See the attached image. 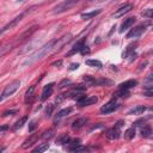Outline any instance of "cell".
Segmentation results:
<instances>
[{
  "instance_id": "obj_23",
  "label": "cell",
  "mask_w": 153,
  "mask_h": 153,
  "mask_svg": "<svg viewBox=\"0 0 153 153\" xmlns=\"http://www.w3.org/2000/svg\"><path fill=\"white\" fill-rule=\"evenodd\" d=\"M134 136H135V126L128 128V129L124 131V139H127V140H131Z\"/></svg>"
},
{
  "instance_id": "obj_9",
  "label": "cell",
  "mask_w": 153,
  "mask_h": 153,
  "mask_svg": "<svg viewBox=\"0 0 153 153\" xmlns=\"http://www.w3.org/2000/svg\"><path fill=\"white\" fill-rule=\"evenodd\" d=\"M71 38H72L71 33H66V35H63L61 38L55 39V43H54V50H55V49H60L62 45H65L67 42H69Z\"/></svg>"
},
{
  "instance_id": "obj_33",
  "label": "cell",
  "mask_w": 153,
  "mask_h": 153,
  "mask_svg": "<svg viewBox=\"0 0 153 153\" xmlns=\"http://www.w3.org/2000/svg\"><path fill=\"white\" fill-rule=\"evenodd\" d=\"M141 14H142V17H146V18L151 19V18H152V16H153V10H152V8H147V10H146V11H143Z\"/></svg>"
},
{
  "instance_id": "obj_37",
  "label": "cell",
  "mask_w": 153,
  "mask_h": 153,
  "mask_svg": "<svg viewBox=\"0 0 153 153\" xmlns=\"http://www.w3.org/2000/svg\"><path fill=\"white\" fill-rule=\"evenodd\" d=\"M143 96L152 97L153 96V88H143Z\"/></svg>"
},
{
  "instance_id": "obj_29",
  "label": "cell",
  "mask_w": 153,
  "mask_h": 153,
  "mask_svg": "<svg viewBox=\"0 0 153 153\" xmlns=\"http://www.w3.org/2000/svg\"><path fill=\"white\" fill-rule=\"evenodd\" d=\"M84 81L86 82V86H94L96 79H94L93 76H90V75H85V76H84Z\"/></svg>"
},
{
  "instance_id": "obj_27",
  "label": "cell",
  "mask_w": 153,
  "mask_h": 153,
  "mask_svg": "<svg viewBox=\"0 0 153 153\" xmlns=\"http://www.w3.org/2000/svg\"><path fill=\"white\" fill-rule=\"evenodd\" d=\"M68 151L69 152H85V151H87V148L85 146H82V145L79 143V145H75V146L68 148Z\"/></svg>"
},
{
  "instance_id": "obj_3",
  "label": "cell",
  "mask_w": 153,
  "mask_h": 153,
  "mask_svg": "<svg viewBox=\"0 0 153 153\" xmlns=\"http://www.w3.org/2000/svg\"><path fill=\"white\" fill-rule=\"evenodd\" d=\"M80 0H66L61 4H59L56 7H54V13H62V12H66L68 10H71L72 7H74Z\"/></svg>"
},
{
  "instance_id": "obj_46",
  "label": "cell",
  "mask_w": 153,
  "mask_h": 153,
  "mask_svg": "<svg viewBox=\"0 0 153 153\" xmlns=\"http://www.w3.org/2000/svg\"><path fill=\"white\" fill-rule=\"evenodd\" d=\"M104 1H109V0H93V2H104Z\"/></svg>"
},
{
  "instance_id": "obj_30",
  "label": "cell",
  "mask_w": 153,
  "mask_h": 153,
  "mask_svg": "<svg viewBox=\"0 0 153 153\" xmlns=\"http://www.w3.org/2000/svg\"><path fill=\"white\" fill-rule=\"evenodd\" d=\"M127 96H129L128 90H122V88H118V91L114 93V97H127Z\"/></svg>"
},
{
  "instance_id": "obj_26",
  "label": "cell",
  "mask_w": 153,
  "mask_h": 153,
  "mask_svg": "<svg viewBox=\"0 0 153 153\" xmlns=\"http://www.w3.org/2000/svg\"><path fill=\"white\" fill-rule=\"evenodd\" d=\"M86 65L90 67H96V68L102 67V62L99 60H86Z\"/></svg>"
},
{
  "instance_id": "obj_24",
  "label": "cell",
  "mask_w": 153,
  "mask_h": 153,
  "mask_svg": "<svg viewBox=\"0 0 153 153\" xmlns=\"http://www.w3.org/2000/svg\"><path fill=\"white\" fill-rule=\"evenodd\" d=\"M35 85H32V86H30L29 87V90L25 92V102L27 103V102H31V99H32V97H33V92H35Z\"/></svg>"
},
{
  "instance_id": "obj_32",
  "label": "cell",
  "mask_w": 153,
  "mask_h": 153,
  "mask_svg": "<svg viewBox=\"0 0 153 153\" xmlns=\"http://www.w3.org/2000/svg\"><path fill=\"white\" fill-rule=\"evenodd\" d=\"M135 47H136V43H131V44H129V45L127 47V49H126V51L123 53V57H126V56H128V55H129V53H130V51H133V50L135 49Z\"/></svg>"
},
{
  "instance_id": "obj_1",
  "label": "cell",
  "mask_w": 153,
  "mask_h": 153,
  "mask_svg": "<svg viewBox=\"0 0 153 153\" xmlns=\"http://www.w3.org/2000/svg\"><path fill=\"white\" fill-rule=\"evenodd\" d=\"M54 43H55V39H53V41H50V42H48L47 44H44L43 47H41V48H38V50L37 51H35L33 54H31L24 62H23V67H27V66H31L32 63H35V62H37L38 60H41V59H43L47 54H49L50 51H53L54 50Z\"/></svg>"
},
{
  "instance_id": "obj_4",
  "label": "cell",
  "mask_w": 153,
  "mask_h": 153,
  "mask_svg": "<svg viewBox=\"0 0 153 153\" xmlns=\"http://www.w3.org/2000/svg\"><path fill=\"white\" fill-rule=\"evenodd\" d=\"M146 26H147V24H140V25L135 26L134 29H131V30L128 32L127 38H137V37H140V36L145 32Z\"/></svg>"
},
{
  "instance_id": "obj_7",
  "label": "cell",
  "mask_w": 153,
  "mask_h": 153,
  "mask_svg": "<svg viewBox=\"0 0 153 153\" xmlns=\"http://www.w3.org/2000/svg\"><path fill=\"white\" fill-rule=\"evenodd\" d=\"M133 8H134V5H133V4H127V5L122 6V7H120V8H118L114 14H112V17H114V18H120V17L124 16L126 13L130 12Z\"/></svg>"
},
{
  "instance_id": "obj_25",
  "label": "cell",
  "mask_w": 153,
  "mask_h": 153,
  "mask_svg": "<svg viewBox=\"0 0 153 153\" xmlns=\"http://www.w3.org/2000/svg\"><path fill=\"white\" fill-rule=\"evenodd\" d=\"M54 134H55V129L50 128V129L45 130V131L42 134V139H43V140H50V139L54 136Z\"/></svg>"
},
{
  "instance_id": "obj_34",
  "label": "cell",
  "mask_w": 153,
  "mask_h": 153,
  "mask_svg": "<svg viewBox=\"0 0 153 153\" xmlns=\"http://www.w3.org/2000/svg\"><path fill=\"white\" fill-rule=\"evenodd\" d=\"M53 110H54V104H49V105L45 108V116H47V117H50L51 114H53Z\"/></svg>"
},
{
  "instance_id": "obj_12",
  "label": "cell",
  "mask_w": 153,
  "mask_h": 153,
  "mask_svg": "<svg viewBox=\"0 0 153 153\" xmlns=\"http://www.w3.org/2000/svg\"><path fill=\"white\" fill-rule=\"evenodd\" d=\"M72 112V108H65V109H62V110H60L59 112H57V115H56V117H55V120H54V123L55 124H57L63 117H66V116H68L69 114Z\"/></svg>"
},
{
  "instance_id": "obj_35",
  "label": "cell",
  "mask_w": 153,
  "mask_h": 153,
  "mask_svg": "<svg viewBox=\"0 0 153 153\" xmlns=\"http://www.w3.org/2000/svg\"><path fill=\"white\" fill-rule=\"evenodd\" d=\"M79 143H80V140H79V139L69 140V141H68V147H67V149L71 148V147H73V146H75V145H79Z\"/></svg>"
},
{
  "instance_id": "obj_19",
  "label": "cell",
  "mask_w": 153,
  "mask_h": 153,
  "mask_svg": "<svg viewBox=\"0 0 153 153\" xmlns=\"http://www.w3.org/2000/svg\"><path fill=\"white\" fill-rule=\"evenodd\" d=\"M102 12V10H94V11H91V12H86V13H81V18L82 19H91L96 16H98L99 13Z\"/></svg>"
},
{
  "instance_id": "obj_6",
  "label": "cell",
  "mask_w": 153,
  "mask_h": 153,
  "mask_svg": "<svg viewBox=\"0 0 153 153\" xmlns=\"http://www.w3.org/2000/svg\"><path fill=\"white\" fill-rule=\"evenodd\" d=\"M23 17H24V14H19V16H17L16 18H13L10 23H7V24H6V25L0 30V35H2V33H5L6 31H8V30L13 29V27H14V26H16V25H17V24L23 19Z\"/></svg>"
},
{
  "instance_id": "obj_15",
  "label": "cell",
  "mask_w": 153,
  "mask_h": 153,
  "mask_svg": "<svg viewBox=\"0 0 153 153\" xmlns=\"http://www.w3.org/2000/svg\"><path fill=\"white\" fill-rule=\"evenodd\" d=\"M134 22H135V17H130V18L124 19V22H123V23H122V25H121L120 32H121V33H122V32H124L127 29H129V27L134 24Z\"/></svg>"
},
{
  "instance_id": "obj_16",
  "label": "cell",
  "mask_w": 153,
  "mask_h": 153,
  "mask_svg": "<svg viewBox=\"0 0 153 153\" xmlns=\"http://www.w3.org/2000/svg\"><path fill=\"white\" fill-rule=\"evenodd\" d=\"M105 135H106V137L110 139V140H116V139H118V136H120V129H116V128L114 127V128L106 130V134H105Z\"/></svg>"
},
{
  "instance_id": "obj_2",
  "label": "cell",
  "mask_w": 153,
  "mask_h": 153,
  "mask_svg": "<svg viewBox=\"0 0 153 153\" xmlns=\"http://www.w3.org/2000/svg\"><path fill=\"white\" fill-rule=\"evenodd\" d=\"M19 86H20V81H19V80H13L12 82H10V84L4 88V91H2V93H1V96H0V102H2L4 99L8 98L10 96H12V94L19 88Z\"/></svg>"
},
{
  "instance_id": "obj_18",
  "label": "cell",
  "mask_w": 153,
  "mask_h": 153,
  "mask_svg": "<svg viewBox=\"0 0 153 153\" xmlns=\"http://www.w3.org/2000/svg\"><path fill=\"white\" fill-rule=\"evenodd\" d=\"M146 110V108L143 105H135L134 108H131L130 110H128V115H141L143 111Z\"/></svg>"
},
{
  "instance_id": "obj_38",
  "label": "cell",
  "mask_w": 153,
  "mask_h": 153,
  "mask_svg": "<svg viewBox=\"0 0 153 153\" xmlns=\"http://www.w3.org/2000/svg\"><path fill=\"white\" fill-rule=\"evenodd\" d=\"M37 121L36 120H32L31 122H30V124H29V131H33L35 130V128L37 127Z\"/></svg>"
},
{
  "instance_id": "obj_44",
  "label": "cell",
  "mask_w": 153,
  "mask_h": 153,
  "mask_svg": "<svg viewBox=\"0 0 153 153\" xmlns=\"http://www.w3.org/2000/svg\"><path fill=\"white\" fill-rule=\"evenodd\" d=\"M78 67H79V63H71L69 71H75V69H78Z\"/></svg>"
},
{
  "instance_id": "obj_20",
  "label": "cell",
  "mask_w": 153,
  "mask_h": 153,
  "mask_svg": "<svg viewBox=\"0 0 153 153\" xmlns=\"http://www.w3.org/2000/svg\"><path fill=\"white\" fill-rule=\"evenodd\" d=\"M26 121H27V116H23V117H20L16 123H14V126H13V130H18V129H20L25 123H26Z\"/></svg>"
},
{
  "instance_id": "obj_39",
  "label": "cell",
  "mask_w": 153,
  "mask_h": 153,
  "mask_svg": "<svg viewBox=\"0 0 153 153\" xmlns=\"http://www.w3.org/2000/svg\"><path fill=\"white\" fill-rule=\"evenodd\" d=\"M80 53L82 54V55H86V54H88L90 53V49H88V47H86L85 44L81 47V49H80Z\"/></svg>"
},
{
  "instance_id": "obj_31",
  "label": "cell",
  "mask_w": 153,
  "mask_h": 153,
  "mask_svg": "<svg viewBox=\"0 0 153 153\" xmlns=\"http://www.w3.org/2000/svg\"><path fill=\"white\" fill-rule=\"evenodd\" d=\"M86 91V86H82V85H78L75 87H73V91L72 93H82Z\"/></svg>"
},
{
  "instance_id": "obj_43",
  "label": "cell",
  "mask_w": 153,
  "mask_h": 153,
  "mask_svg": "<svg viewBox=\"0 0 153 153\" xmlns=\"http://www.w3.org/2000/svg\"><path fill=\"white\" fill-rule=\"evenodd\" d=\"M8 129V126L7 124H4V126H0V134H4L6 130Z\"/></svg>"
},
{
  "instance_id": "obj_5",
  "label": "cell",
  "mask_w": 153,
  "mask_h": 153,
  "mask_svg": "<svg viewBox=\"0 0 153 153\" xmlns=\"http://www.w3.org/2000/svg\"><path fill=\"white\" fill-rule=\"evenodd\" d=\"M118 106H120V105H118V103L116 102V99H111V100H109L105 105H103V106L100 108V112L104 114V115H106V114H110V112L115 111Z\"/></svg>"
},
{
  "instance_id": "obj_21",
  "label": "cell",
  "mask_w": 153,
  "mask_h": 153,
  "mask_svg": "<svg viewBox=\"0 0 153 153\" xmlns=\"http://www.w3.org/2000/svg\"><path fill=\"white\" fill-rule=\"evenodd\" d=\"M141 135H142V137L151 139L152 137V129H151V127H148V126L142 127L141 128Z\"/></svg>"
},
{
  "instance_id": "obj_48",
  "label": "cell",
  "mask_w": 153,
  "mask_h": 153,
  "mask_svg": "<svg viewBox=\"0 0 153 153\" xmlns=\"http://www.w3.org/2000/svg\"><path fill=\"white\" fill-rule=\"evenodd\" d=\"M24 0H17V2H23Z\"/></svg>"
},
{
  "instance_id": "obj_40",
  "label": "cell",
  "mask_w": 153,
  "mask_h": 153,
  "mask_svg": "<svg viewBox=\"0 0 153 153\" xmlns=\"http://www.w3.org/2000/svg\"><path fill=\"white\" fill-rule=\"evenodd\" d=\"M68 84H71V81H69V80H67V79H65V80H62V81L59 84V86H57V87H59V88H62L65 85H68Z\"/></svg>"
},
{
  "instance_id": "obj_41",
  "label": "cell",
  "mask_w": 153,
  "mask_h": 153,
  "mask_svg": "<svg viewBox=\"0 0 153 153\" xmlns=\"http://www.w3.org/2000/svg\"><path fill=\"white\" fill-rule=\"evenodd\" d=\"M17 112H18V110H7L2 114V116H10V115H13V114H17Z\"/></svg>"
},
{
  "instance_id": "obj_14",
  "label": "cell",
  "mask_w": 153,
  "mask_h": 153,
  "mask_svg": "<svg viewBox=\"0 0 153 153\" xmlns=\"http://www.w3.org/2000/svg\"><path fill=\"white\" fill-rule=\"evenodd\" d=\"M86 122H87V118L86 117H79V118H76L72 123V129L73 130H79V129H81L86 124Z\"/></svg>"
},
{
  "instance_id": "obj_10",
  "label": "cell",
  "mask_w": 153,
  "mask_h": 153,
  "mask_svg": "<svg viewBox=\"0 0 153 153\" xmlns=\"http://www.w3.org/2000/svg\"><path fill=\"white\" fill-rule=\"evenodd\" d=\"M38 137H39V135L38 134H31L24 142H23V145H22V148H24V149H27V148H30L33 143H36L37 142V140H38Z\"/></svg>"
},
{
  "instance_id": "obj_45",
  "label": "cell",
  "mask_w": 153,
  "mask_h": 153,
  "mask_svg": "<svg viewBox=\"0 0 153 153\" xmlns=\"http://www.w3.org/2000/svg\"><path fill=\"white\" fill-rule=\"evenodd\" d=\"M61 65H62V60H59V61L53 63V66H61Z\"/></svg>"
},
{
  "instance_id": "obj_36",
  "label": "cell",
  "mask_w": 153,
  "mask_h": 153,
  "mask_svg": "<svg viewBox=\"0 0 153 153\" xmlns=\"http://www.w3.org/2000/svg\"><path fill=\"white\" fill-rule=\"evenodd\" d=\"M67 97V93H63V94H59L57 97H56V99H55V103L56 104H60L61 102H63L65 100V98Z\"/></svg>"
},
{
  "instance_id": "obj_17",
  "label": "cell",
  "mask_w": 153,
  "mask_h": 153,
  "mask_svg": "<svg viewBox=\"0 0 153 153\" xmlns=\"http://www.w3.org/2000/svg\"><path fill=\"white\" fill-rule=\"evenodd\" d=\"M84 45V41L81 39V41H78L73 47H72V49L67 53V56H71V55H74L75 53H78V51H80V49H81V47Z\"/></svg>"
},
{
  "instance_id": "obj_8",
  "label": "cell",
  "mask_w": 153,
  "mask_h": 153,
  "mask_svg": "<svg viewBox=\"0 0 153 153\" xmlns=\"http://www.w3.org/2000/svg\"><path fill=\"white\" fill-rule=\"evenodd\" d=\"M54 85H55L54 82H50V84H48V85H45L43 87L42 94H41V100H45V99H48L51 96V93L54 91Z\"/></svg>"
},
{
  "instance_id": "obj_11",
  "label": "cell",
  "mask_w": 153,
  "mask_h": 153,
  "mask_svg": "<svg viewBox=\"0 0 153 153\" xmlns=\"http://www.w3.org/2000/svg\"><path fill=\"white\" fill-rule=\"evenodd\" d=\"M97 100H98V98L96 97V96H90V97H84L80 102H78L79 103V105L80 106H88V105H92V104H94V103H97Z\"/></svg>"
},
{
  "instance_id": "obj_47",
  "label": "cell",
  "mask_w": 153,
  "mask_h": 153,
  "mask_svg": "<svg viewBox=\"0 0 153 153\" xmlns=\"http://www.w3.org/2000/svg\"><path fill=\"white\" fill-rule=\"evenodd\" d=\"M4 149H5L4 147H0V152H1V151H4Z\"/></svg>"
},
{
  "instance_id": "obj_13",
  "label": "cell",
  "mask_w": 153,
  "mask_h": 153,
  "mask_svg": "<svg viewBox=\"0 0 153 153\" xmlns=\"http://www.w3.org/2000/svg\"><path fill=\"white\" fill-rule=\"evenodd\" d=\"M136 85H137V80H135V79H129V80H127V81L121 82V84L118 85V88H122V90H130V88H133V87L136 86Z\"/></svg>"
},
{
  "instance_id": "obj_22",
  "label": "cell",
  "mask_w": 153,
  "mask_h": 153,
  "mask_svg": "<svg viewBox=\"0 0 153 153\" xmlns=\"http://www.w3.org/2000/svg\"><path fill=\"white\" fill-rule=\"evenodd\" d=\"M69 140H71V137H69L68 134H62V135H60V136L56 139V145H65V143H68Z\"/></svg>"
},
{
  "instance_id": "obj_28",
  "label": "cell",
  "mask_w": 153,
  "mask_h": 153,
  "mask_svg": "<svg viewBox=\"0 0 153 153\" xmlns=\"http://www.w3.org/2000/svg\"><path fill=\"white\" fill-rule=\"evenodd\" d=\"M49 148V143H42V145H39L38 147H36V148H33L32 149V152H35V153H42V152H44V151H47Z\"/></svg>"
},
{
  "instance_id": "obj_42",
  "label": "cell",
  "mask_w": 153,
  "mask_h": 153,
  "mask_svg": "<svg viewBox=\"0 0 153 153\" xmlns=\"http://www.w3.org/2000/svg\"><path fill=\"white\" fill-rule=\"evenodd\" d=\"M123 124H124V121L120 120V121H118V122L115 124V128H116V129H121V128L123 127Z\"/></svg>"
}]
</instances>
